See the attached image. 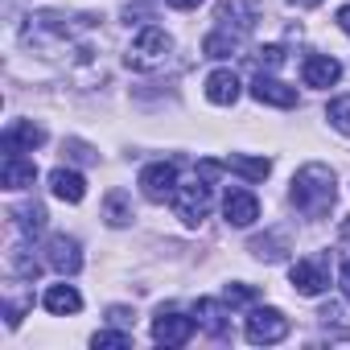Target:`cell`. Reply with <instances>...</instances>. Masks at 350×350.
Returning a JSON list of instances; mask_svg holds the SVG:
<instances>
[{"label": "cell", "instance_id": "cell-1", "mask_svg": "<svg viewBox=\"0 0 350 350\" xmlns=\"http://www.w3.org/2000/svg\"><path fill=\"white\" fill-rule=\"evenodd\" d=\"M293 206L305 215V219H321L329 215L334 198H338V178H334V169L321 165V161H309L297 169V178H293V190H288Z\"/></svg>", "mask_w": 350, "mask_h": 350}, {"label": "cell", "instance_id": "cell-2", "mask_svg": "<svg viewBox=\"0 0 350 350\" xmlns=\"http://www.w3.org/2000/svg\"><path fill=\"white\" fill-rule=\"evenodd\" d=\"M169 50H173V42H169V33L165 29H157V25H144L136 38H132V46H128V66L132 70H157V66H165V58H169Z\"/></svg>", "mask_w": 350, "mask_h": 350}, {"label": "cell", "instance_id": "cell-3", "mask_svg": "<svg viewBox=\"0 0 350 350\" xmlns=\"http://www.w3.org/2000/svg\"><path fill=\"white\" fill-rule=\"evenodd\" d=\"M173 215H178L186 227H202V219L211 215V202H215V194H211V182H178V190H173Z\"/></svg>", "mask_w": 350, "mask_h": 350}, {"label": "cell", "instance_id": "cell-4", "mask_svg": "<svg viewBox=\"0 0 350 350\" xmlns=\"http://www.w3.org/2000/svg\"><path fill=\"white\" fill-rule=\"evenodd\" d=\"M243 338L252 346H276V342L288 338V317L280 309H252L247 325H243Z\"/></svg>", "mask_w": 350, "mask_h": 350}, {"label": "cell", "instance_id": "cell-5", "mask_svg": "<svg viewBox=\"0 0 350 350\" xmlns=\"http://www.w3.org/2000/svg\"><path fill=\"white\" fill-rule=\"evenodd\" d=\"M194 329H198V321L178 313V309H157V317H152V342L157 346H186L194 338Z\"/></svg>", "mask_w": 350, "mask_h": 350}, {"label": "cell", "instance_id": "cell-6", "mask_svg": "<svg viewBox=\"0 0 350 350\" xmlns=\"http://www.w3.org/2000/svg\"><path fill=\"white\" fill-rule=\"evenodd\" d=\"M288 280H293V288H297L301 297H321V293L329 288V264H325V256H305V260H297V264L288 268Z\"/></svg>", "mask_w": 350, "mask_h": 350}, {"label": "cell", "instance_id": "cell-7", "mask_svg": "<svg viewBox=\"0 0 350 350\" xmlns=\"http://www.w3.org/2000/svg\"><path fill=\"white\" fill-rule=\"evenodd\" d=\"M173 190H178V165L173 161H152L140 169V194L148 202H165L173 198Z\"/></svg>", "mask_w": 350, "mask_h": 350}, {"label": "cell", "instance_id": "cell-8", "mask_svg": "<svg viewBox=\"0 0 350 350\" xmlns=\"http://www.w3.org/2000/svg\"><path fill=\"white\" fill-rule=\"evenodd\" d=\"M46 264H50L54 272H62V276H75V272L83 268V247H79V239H70V235H50V243H46Z\"/></svg>", "mask_w": 350, "mask_h": 350}, {"label": "cell", "instance_id": "cell-9", "mask_svg": "<svg viewBox=\"0 0 350 350\" xmlns=\"http://www.w3.org/2000/svg\"><path fill=\"white\" fill-rule=\"evenodd\" d=\"M301 79H305V87H334L342 79V62L329 58V54H305Z\"/></svg>", "mask_w": 350, "mask_h": 350}, {"label": "cell", "instance_id": "cell-10", "mask_svg": "<svg viewBox=\"0 0 350 350\" xmlns=\"http://www.w3.org/2000/svg\"><path fill=\"white\" fill-rule=\"evenodd\" d=\"M252 99H256V103H268V107H297V91L284 87L280 79L264 75V70L252 79Z\"/></svg>", "mask_w": 350, "mask_h": 350}, {"label": "cell", "instance_id": "cell-11", "mask_svg": "<svg viewBox=\"0 0 350 350\" xmlns=\"http://www.w3.org/2000/svg\"><path fill=\"white\" fill-rule=\"evenodd\" d=\"M223 215H227L231 227H252V223L260 219V202H256L252 190H227V198H223Z\"/></svg>", "mask_w": 350, "mask_h": 350}, {"label": "cell", "instance_id": "cell-12", "mask_svg": "<svg viewBox=\"0 0 350 350\" xmlns=\"http://www.w3.org/2000/svg\"><path fill=\"white\" fill-rule=\"evenodd\" d=\"M0 144H5V152H21V148H38V144H46V132L33 124V120H13L9 128H5V136H0Z\"/></svg>", "mask_w": 350, "mask_h": 350}, {"label": "cell", "instance_id": "cell-13", "mask_svg": "<svg viewBox=\"0 0 350 350\" xmlns=\"http://www.w3.org/2000/svg\"><path fill=\"white\" fill-rule=\"evenodd\" d=\"M50 194L75 206V202L87 198V178H83L79 169H54V173H50Z\"/></svg>", "mask_w": 350, "mask_h": 350}, {"label": "cell", "instance_id": "cell-14", "mask_svg": "<svg viewBox=\"0 0 350 350\" xmlns=\"http://www.w3.org/2000/svg\"><path fill=\"white\" fill-rule=\"evenodd\" d=\"M0 182H5V190H25L38 182V165L25 161L21 152H5V169H0Z\"/></svg>", "mask_w": 350, "mask_h": 350}, {"label": "cell", "instance_id": "cell-15", "mask_svg": "<svg viewBox=\"0 0 350 350\" xmlns=\"http://www.w3.org/2000/svg\"><path fill=\"white\" fill-rule=\"evenodd\" d=\"M223 305H227V301H223ZM223 305H219V301H206V297L194 305V321H198V329H206V334H211V338H219V342L231 334V321H227Z\"/></svg>", "mask_w": 350, "mask_h": 350}, {"label": "cell", "instance_id": "cell-16", "mask_svg": "<svg viewBox=\"0 0 350 350\" xmlns=\"http://www.w3.org/2000/svg\"><path fill=\"white\" fill-rule=\"evenodd\" d=\"M206 99H211L215 107H231V103L239 99V79H235V70H211V75H206Z\"/></svg>", "mask_w": 350, "mask_h": 350}, {"label": "cell", "instance_id": "cell-17", "mask_svg": "<svg viewBox=\"0 0 350 350\" xmlns=\"http://www.w3.org/2000/svg\"><path fill=\"white\" fill-rule=\"evenodd\" d=\"M223 165H227L231 173H239L243 182H264L268 173H272V161H268V157H247V152H231Z\"/></svg>", "mask_w": 350, "mask_h": 350}, {"label": "cell", "instance_id": "cell-18", "mask_svg": "<svg viewBox=\"0 0 350 350\" xmlns=\"http://www.w3.org/2000/svg\"><path fill=\"white\" fill-rule=\"evenodd\" d=\"M42 305H46L50 313L66 317V313H79V309H83V297H79L70 284H50V288H46V297H42Z\"/></svg>", "mask_w": 350, "mask_h": 350}, {"label": "cell", "instance_id": "cell-19", "mask_svg": "<svg viewBox=\"0 0 350 350\" xmlns=\"http://www.w3.org/2000/svg\"><path fill=\"white\" fill-rule=\"evenodd\" d=\"M103 219H107V227H128L132 223V202H128L124 190H111L103 198Z\"/></svg>", "mask_w": 350, "mask_h": 350}, {"label": "cell", "instance_id": "cell-20", "mask_svg": "<svg viewBox=\"0 0 350 350\" xmlns=\"http://www.w3.org/2000/svg\"><path fill=\"white\" fill-rule=\"evenodd\" d=\"M247 252L264 264H280L284 260V235H260V239L247 243Z\"/></svg>", "mask_w": 350, "mask_h": 350}, {"label": "cell", "instance_id": "cell-21", "mask_svg": "<svg viewBox=\"0 0 350 350\" xmlns=\"http://www.w3.org/2000/svg\"><path fill=\"white\" fill-rule=\"evenodd\" d=\"M235 50H239V38H227V33H211L202 42V54L206 58H231Z\"/></svg>", "mask_w": 350, "mask_h": 350}, {"label": "cell", "instance_id": "cell-22", "mask_svg": "<svg viewBox=\"0 0 350 350\" xmlns=\"http://www.w3.org/2000/svg\"><path fill=\"white\" fill-rule=\"evenodd\" d=\"M17 227H21V235H38V231L46 227V211H42L38 202L21 206V211H17Z\"/></svg>", "mask_w": 350, "mask_h": 350}, {"label": "cell", "instance_id": "cell-23", "mask_svg": "<svg viewBox=\"0 0 350 350\" xmlns=\"http://www.w3.org/2000/svg\"><path fill=\"white\" fill-rule=\"evenodd\" d=\"M325 120H329V128H338L342 136H350V99H329Z\"/></svg>", "mask_w": 350, "mask_h": 350}, {"label": "cell", "instance_id": "cell-24", "mask_svg": "<svg viewBox=\"0 0 350 350\" xmlns=\"http://www.w3.org/2000/svg\"><path fill=\"white\" fill-rule=\"evenodd\" d=\"M223 301L227 305H256L260 301V288L256 284H227L223 288Z\"/></svg>", "mask_w": 350, "mask_h": 350}, {"label": "cell", "instance_id": "cell-25", "mask_svg": "<svg viewBox=\"0 0 350 350\" xmlns=\"http://www.w3.org/2000/svg\"><path fill=\"white\" fill-rule=\"evenodd\" d=\"M91 346L99 350V346H132V334H116V329H99L95 338H91Z\"/></svg>", "mask_w": 350, "mask_h": 350}, {"label": "cell", "instance_id": "cell-26", "mask_svg": "<svg viewBox=\"0 0 350 350\" xmlns=\"http://www.w3.org/2000/svg\"><path fill=\"white\" fill-rule=\"evenodd\" d=\"M280 62H284V50L280 46H264L260 50V70H276Z\"/></svg>", "mask_w": 350, "mask_h": 350}, {"label": "cell", "instance_id": "cell-27", "mask_svg": "<svg viewBox=\"0 0 350 350\" xmlns=\"http://www.w3.org/2000/svg\"><path fill=\"white\" fill-rule=\"evenodd\" d=\"M223 169H227V165H219V161H198V178H202V182H215Z\"/></svg>", "mask_w": 350, "mask_h": 350}, {"label": "cell", "instance_id": "cell-28", "mask_svg": "<svg viewBox=\"0 0 350 350\" xmlns=\"http://www.w3.org/2000/svg\"><path fill=\"white\" fill-rule=\"evenodd\" d=\"M66 148H70V157H75V161H95V152H91V148H87L83 140H70Z\"/></svg>", "mask_w": 350, "mask_h": 350}, {"label": "cell", "instance_id": "cell-29", "mask_svg": "<svg viewBox=\"0 0 350 350\" xmlns=\"http://www.w3.org/2000/svg\"><path fill=\"white\" fill-rule=\"evenodd\" d=\"M338 29L350 38V5H342V9H338Z\"/></svg>", "mask_w": 350, "mask_h": 350}, {"label": "cell", "instance_id": "cell-30", "mask_svg": "<svg viewBox=\"0 0 350 350\" xmlns=\"http://www.w3.org/2000/svg\"><path fill=\"white\" fill-rule=\"evenodd\" d=\"M338 280H342V297H346V301H350V260H346V264H342V276H338Z\"/></svg>", "mask_w": 350, "mask_h": 350}, {"label": "cell", "instance_id": "cell-31", "mask_svg": "<svg viewBox=\"0 0 350 350\" xmlns=\"http://www.w3.org/2000/svg\"><path fill=\"white\" fill-rule=\"evenodd\" d=\"M202 0H169V9H182V13H190V9H198Z\"/></svg>", "mask_w": 350, "mask_h": 350}, {"label": "cell", "instance_id": "cell-32", "mask_svg": "<svg viewBox=\"0 0 350 350\" xmlns=\"http://www.w3.org/2000/svg\"><path fill=\"white\" fill-rule=\"evenodd\" d=\"M342 243H350V215L342 219Z\"/></svg>", "mask_w": 350, "mask_h": 350}, {"label": "cell", "instance_id": "cell-33", "mask_svg": "<svg viewBox=\"0 0 350 350\" xmlns=\"http://www.w3.org/2000/svg\"><path fill=\"white\" fill-rule=\"evenodd\" d=\"M293 5H301V9H317L321 0H293Z\"/></svg>", "mask_w": 350, "mask_h": 350}]
</instances>
